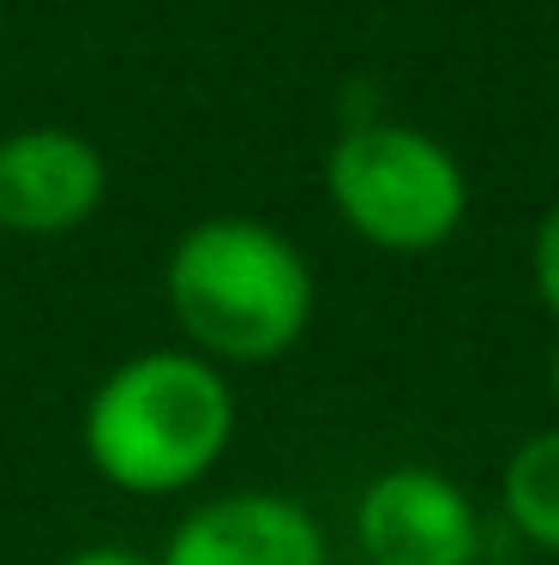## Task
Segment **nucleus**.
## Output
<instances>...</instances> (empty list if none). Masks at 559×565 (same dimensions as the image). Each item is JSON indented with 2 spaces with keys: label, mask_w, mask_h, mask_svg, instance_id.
<instances>
[{
  "label": "nucleus",
  "mask_w": 559,
  "mask_h": 565,
  "mask_svg": "<svg viewBox=\"0 0 559 565\" xmlns=\"http://www.w3.org/2000/svg\"><path fill=\"white\" fill-rule=\"evenodd\" d=\"M331 211L379 253H439L470 217L458 151L409 120H350L325 157Z\"/></svg>",
  "instance_id": "3"
},
{
  "label": "nucleus",
  "mask_w": 559,
  "mask_h": 565,
  "mask_svg": "<svg viewBox=\"0 0 559 565\" xmlns=\"http://www.w3.org/2000/svg\"><path fill=\"white\" fill-rule=\"evenodd\" d=\"M505 523L529 547L559 559V427H536L499 469Z\"/></svg>",
  "instance_id": "7"
},
{
  "label": "nucleus",
  "mask_w": 559,
  "mask_h": 565,
  "mask_svg": "<svg viewBox=\"0 0 559 565\" xmlns=\"http://www.w3.org/2000/svg\"><path fill=\"white\" fill-rule=\"evenodd\" d=\"M109 199V163L73 127H19L0 139V228L7 235H73Z\"/></svg>",
  "instance_id": "5"
},
{
  "label": "nucleus",
  "mask_w": 559,
  "mask_h": 565,
  "mask_svg": "<svg viewBox=\"0 0 559 565\" xmlns=\"http://www.w3.org/2000/svg\"><path fill=\"white\" fill-rule=\"evenodd\" d=\"M548 397L559 403V343H553V355H548Z\"/></svg>",
  "instance_id": "10"
},
{
  "label": "nucleus",
  "mask_w": 559,
  "mask_h": 565,
  "mask_svg": "<svg viewBox=\"0 0 559 565\" xmlns=\"http://www.w3.org/2000/svg\"><path fill=\"white\" fill-rule=\"evenodd\" d=\"M235 385L198 349H144L90 392L78 439L109 488L132 500L186 493L235 439Z\"/></svg>",
  "instance_id": "2"
},
{
  "label": "nucleus",
  "mask_w": 559,
  "mask_h": 565,
  "mask_svg": "<svg viewBox=\"0 0 559 565\" xmlns=\"http://www.w3.org/2000/svg\"><path fill=\"white\" fill-rule=\"evenodd\" d=\"M157 565H331V542L301 500L241 488L186 511Z\"/></svg>",
  "instance_id": "6"
},
{
  "label": "nucleus",
  "mask_w": 559,
  "mask_h": 565,
  "mask_svg": "<svg viewBox=\"0 0 559 565\" xmlns=\"http://www.w3.org/2000/svg\"><path fill=\"white\" fill-rule=\"evenodd\" d=\"M61 565H157V559L132 554V547H78V554L61 559Z\"/></svg>",
  "instance_id": "9"
},
{
  "label": "nucleus",
  "mask_w": 559,
  "mask_h": 565,
  "mask_svg": "<svg viewBox=\"0 0 559 565\" xmlns=\"http://www.w3.org/2000/svg\"><path fill=\"white\" fill-rule=\"evenodd\" d=\"M482 565H529V559H482Z\"/></svg>",
  "instance_id": "11"
},
{
  "label": "nucleus",
  "mask_w": 559,
  "mask_h": 565,
  "mask_svg": "<svg viewBox=\"0 0 559 565\" xmlns=\"http://www.w3.org/2000/svg\"><path fill=\"white\" fill-rule=\"evenodd\" d=\"M355 547L367 565H482V505L433 463H391L355 500Z\"/></svg>",
  "instance_id": "4"
},
{
  "label": "nucleus",
  "mask_w": 559,
  "mask_h": 565,
  "mask_svg": "<svg viewBox=\"0 0 559 565\" xmlns=\"http://www.w3.org/2000/svg\"><path fill=\"white\" fill-rule=\"evenodd\" d=\"M163 295L186 349L217 367H265L313 326V265L277 223L205 217L181 228L163 265Z\"/></svg>",
  "instance_id": "1"
},
{
  "label": "nucleus",
  "mask_w": 559,
  "mask_h": 565,
  "mask_svg": "<svg viewBox=\"0 0 559 565\" xmlns=\"http://www.w3.org/2000/svg\"><path fill=\"white\" fill-rule=\"evenodd\" d=\"M529 282H536V301L559 326V199L541 211L536 235H529Z\"/></svg>",
  "instance_id": "8"
}]
</instances>
